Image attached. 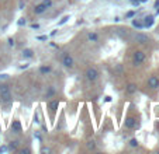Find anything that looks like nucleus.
Wrapping results in <instances>:
<instances>
[{"label":"nucleus","mask_w":159,"mask_h":154,"mask_svg":"<svg viewBox=\"0 0 159 154\" xmlns=\"http://www.w3.org/2000/svg\"><path fill=\"white\" fill-rule=\"evenodd\" d=\"M55 95V88L54 87H48V90H47V92H45V98H54Z\"/></svg>","instance_id":"nucleus-20"},{"label":"nucleus","mask_w":159,"mask_h":154,"mask_svg":"<svg viewBox=\"0 0 159 154\" xmlns=\"http://www.w3.org/2000/svg\"><path fill=\"white\" fill-rule=\"evenodd\" d=\"M25 7V3L24 2H20V3H18V10H23Z\"/></svg>","instance_id":"nucleus-35"},{"label":"nucleus","mask_w":159,"mask_h":154,"mask_svg":"<svg viewBox=\"0 0 159 154\" xmlns=\"http://www.w3.org/2000/svg\"><path fill=\"white\" fill-rule=\"evenodd\" d=\"M17 151H18V153H21V154H30L31 153V150L28 147H25V148H17Z\"/></svg>","instance_id":"nucleus-28"},{"label":"nucleus","mask_w":159,"mask_h":154,"mask_svg":"<svg viewBox=\"0 0 159 154\" xmlns=\"http://www.w3.org/2000/svg\"><path fill=\"white\" fill-rule=\"evenodd\" d=\"M87 42H90V44H96V42H99V34L96 32V31H89L87 32Z\"/></svg>","instance_id":"nucleus-13"},{"label":"nucleus","mask_w":159,"mask_h":154,"mask_svg":"<svg viewBox=\"0 0 159 154\" xmlns=\"http://www.w3.org/2000/svg\"><path fill=\"white\" fill-rule=\"evenodd\" d=\"M52 71V66L51 65H41L38 69V73L41 74V76H48L49 73Z\"/></svg>","instance_id":"nucleus-14"},{"label":"nucleus","mask_w":159,"mask_h":154,"mask_svg":"<svg viewBox=\"0 0 159 154\" xmlns=\"http://www.w3.org/2000/svg\"><path fill=\"white\" fill-rule=\"evenodd\" d=\"M61 63H62V66L65 69H73V66H75V59H73V56L69 52H65V53L62 55Z\"/></svg>","instance_id":"nucleus-4"},{"label":"nucleus","mask_w":159,"mask_h":154,"mask_svg":"<svg viewBox=\"0 0 159 154\" xmlns=\"http://www.w3.org/2000/svg\"><path fill=\"white\" fill-rule=\"evenodd\" d=\"M57 32H58V30L55 28V30H52V32L49 34V36H55V35H57Z\"/></svg>","instance_id":"nucleus-37"},{"label":"nucleus","mask_w":159,"mask_h":154,"mask_svg":"<svg viewBox=\"0 0 159 154\" xmlns=\"http://www.w3.org/2000/svg\"><path fill=\"white\" fill-rule=\"evenodd\" d=\"M129 4H131L132 7H139L141 6V3H139V0H128Z\"/></svg>","instance_id":"nucleus-27"},{"label":"nucleus","mask_w":159,"mask_h":154,"mask_svg":"<svg viewBox=\"0 0 159 154\" xmlns=\"http://www.w3.org/2000/svg\"><path fill=\"white\" fill-rule=\"evenodd\" d=\"M156 9H158V10H156V14H159V7H156Z\"/></svg>","instance_id":"nucleus-39"},{"label":"nucleus","mask_w":159,"mask_h":154,"mask_svg":"<svg viewBox=\"0 0 159 154\" xmlns=\"http://www.w3.org/2000/svg\"><path fill=\"white\" fill-rule=\"evenodd\" d=\"M128 146L131 148H137L139 146V142H138V139H135V137H131V139L128 140Z\"/></svg>","instance_id":"nucleus-19"},{"label":"nucleus","mask_w":159,"mask_h":154,"mask_svg":"<svg viewBox=\"0 0 159 154\" xmlns=\"http://www.w3.org/2000/svg\"><path fill=\"white\" fill-rule=\"evenodd\" d=\"M137 84H134V83H129L128 86L125 87V92L127 94H135V92H137Z\"/></svg>","instance_id":"nucleus-17"},{"label":"nucleus","mask_w":159,"mask_h":154,"mask_svg":"<svg viewBox=\"0 0 159 154\" xmlns=\"http://www.w3.org/2000/svg\"><path fill=\"white\" fill-rule=\"evenodd\" d=\"M132 39H134V42H137V44H139V45H145V44H148V41H149V36L144 32H137Z\"/></svg>","instance_id":"nucleus-6"},{"label":"nucleus","mask_w":159,"mask_h":154,"mask_svg":"<svg viewBox=\"0 0 159 154\" xmlns=\"http://www.w3.org/2000/svg\"><path fill=\"white\" fill-rule=\"evenodd\" d=\"M42 3L47 6V9H52V6H54V0H42Z\"/></svg>","instance_id":"nucleus-25"},{"label":"nucleus","mask_w":159,"mask_h":154,"mask_svg":"<svg viewBox=\"0 0 159 154\" xmlns=\"http://www.w3.org/2000/svg\"><path fill=\"white\" fill-rule=\"evenodd\" d=\"M11 129H13V132L14 130H17V132H20L21 130V125H20V122L18 121H14L11 123Z\"/></svg>","instance_id":"nucleus-21"},{"label":"nucleus","mask_w":159,"mask_h":154,"mask_svg":"<svg viewBox=\"0 0 159 154\" xmlns=\"http://www.w3.org/2000/svg\"><path fill=\"white\" fill-rule=\"evenodd\" d=\"M117 2H121V0H117Z\"/></svg>","instance_id":"nucleus-40"},{"label":"nucleus","mask_w":159,"mask_h":154,"mask_svg":"<svg viewBox=\"0 0 159 154\" xmlns=\"http://www.w3.org/2000/svg\"><path fill=\"white\" fill-rule=\"evenodd\" d=\"M114 71H116V73H121V71H123V66H121V65H117V66L114 67Z\"/></svg>","instance_id":"nucleus-33"},{"label":"nucleus","mask_w":159,"mask_h":154,"mask_svg":"<svg viewBox=\"0 0 159 154\" xmlns=\"http://www.w3.org/2000/svg\"><path fill=\"white\" fill-rule=\"evenodd\" d=\"M13 95L11 90H10L9 84L6 83H0V101L2 102H11Z\"/></svg>","instance_id":"nucleus-1"},{"label":"nucleus","mask_w":159,"mask_h":154,"mask_svg":"<svg viewBox=\"0 0 159 154\" xmlns=\"http://www.w3.org/2000/svg\"><path fill=\"white\" fill-rule=\"evenodd\" d=\"M86 148L89 151H94L97 148V143H96V140L94 139H89L86 142Z\"/></svg>","instance_id":"nucleus-15"},{"label":"nucleus","mask_w":159,"mask_h":154,"mask_svg":"<svg viewBox=\"0 0 159 154\" xmlns=\"http://www.w3.org/2000/svg\"><path fill=\"white\" fill-rule=\"evenodd\" d=\"M9 151V146L7 144H2L0 146V153H7Z\"/></svg>","instance_id":"nucleus-30"},{"label":"nucleus","mask_w":159,"mask_h":154,"mask_svg":"<svg viewBox=\"0 0 159 154\" xmlns=\"http://www.w3.org/2000/svg\"><path fill=\"white\" fill-rule=\"evenodd\" d=\"M59 100L58 98H52V100H49L48 102H47V107H48V109L51 111L52 113H55L58 111V108H59Z\"/></svg>","instance_id":"nucleus-9"},{"label":"nucleus","mask_w":159,"mask_h":154,"mask_svg":"<svg viewBox=\"0 0 159 154\" xmlns=\"http://www.w3.org/2000/svg\"><path fill=\"white\" fill-rule=\"evenodd\" d=\"M28 67H30V65H28V63H24L23 66H20V70H23V69H28Z\"/></svg>","instance_id":"nucleus-36"},{"label":"nucleus","mask_w":159,"mask_h":154,"mask_svg":"<svg viewBox=\"0 0 159 154\" xmlns=\"http://www.w3.org/2000/svg\"><path fill=\"white\" fill-rule=\"evenodd\" d=\"M70 18H72V15H70V14H65V15H62V17L59 18V21L57 23V27H62V25H65V24L68 23V21H69Z\"/></svg>","instance_id":"nucleus-16"},{"label":"nucleus","mask_w":159,"mask_h":154,"mask_svg":"<svg viewBox=\"0 0 159 154\" xmlns=\"http://www.w3.org/2000/svg\"><path fill=\"white\" fill-rule=\"evenodd\" d=\"M48 38H49L48 35H37L35 36L37 41H41V42H47V41H48Z\"/></svg>","instance_id":"nucleus-26"},{"label":"nucleus","mask_w":159,"mask_h":154,"mask_svg":"<svg viewBox=\"0 0 159 154\" xmlns=\"http://www.w3.org/2000/svg\"><path fill=\"white\" fill-rule=\"evenodd\" d=\"M47 6H45L42 2H39V3H37V4H34V7H33V13L35 15H42L44 13H47Z\"/></svg>","instance_id":"nucleus-8"},{"label":"nucleus","mask_w":159,"mask_h":154,"mask_svg":"<svg viewBox=\"0 0 159 154\" xmlns=\"http://www.w3.org/2000/svg\"><path fill=\"white\" fill-rule=\"evenodd\" d=\"M148 2H149V0H139V3L141 4H145V3H148Z\"/></svg>","instance_id":"nucleus-38"},{"label":"nucleus","mask_w":159,"mask_h":154,"mask_svg":"<svg viewBox=\"0 0 159 154\" xmlns=\"http://www.w3.org/2000/svg\"><path fill=\"white\" fill-rule=\"evenodd\" d=\"M10 77V74H7V73H2L0 74V81H3V80H7Z\"/></svg>","instance_id":"nucleus-31"},{"label":"nucleus","mask_w":159,"mask_h":154,"mask_svg":"<svg viewBox=\"0 0 159 154\" xmlns=\"http://www.w3.org/2000/svg\"><path fill=\"white\" fill-rule=\"evenodd\" d=\"M25 24H27V18H25V17H20V18H18V21H17L18 27H24Z\"/></svg>","instance_id":"nucleus-23"},{"label":"nucleus","mask_w":159,"mask_h":154,"mask_svg":"<svg viewBox=\"0 0 159 154\" xmlns=\"http://www.w3.org/2000/svg\"><path fill=\"white\" fill-rule=\"evenodd\" d=\"M145 59H147V55L144 50H135L132 53V65L134 66H141L145 62Z\"/></svg>","instance_id":"nucleus-3"},{"label":"nucleus","mask_w":159,"mask_h":154,"mask_svg":"<svg viewBox=\"0 0 159 154\" xmlns=\"http://www.w3.org/2000/svg\"><path fill=\"white\" fill-rule=\"evenodd\" d=\"M30 28H31V30H35V31H38L39 28H41V25H39L38 23H33V24H30Z\"/></svg>","instance_id":"nucleus-29"},{"label":"nucleus","mask_w":159,"mask_h":154,"mask_svg":"<svg viewBox=\"0 0 159 154\" xmlns=\"http://www.w3.org/2000/svg\"><path fill=\"white\" fill-rule=\"evenodd\" d=\"M147 84L151 90H158L159 88V77L158 76H151L149 79H148Z\"/></svg>","instance_id":"nucleus-11"},{"label":"nucleus","mask_w":159,"mask_h":154,"mask_svg":"<svg viewBox=\"0 0 159 154\" xmlns=\"http://www.w3.org/2000/svg\"><path fill=\"white\" fill-rule=\"evenodd\" d=\"M142 23H144V30H149L155 24V15L153 14H145L142 17Z\"/></svg>","instance_id":"nucleus-5"},{"label":"nucleus","mask_w":159,"mask_h":154,"mask_svg":"<svg viewBox=\"0 0 159 154\" xmlns=\"http://www.w3.org/2000/svg\"><path fill=\"white\" fill-rule=\"evenodd\" d=\"M135 15H137V10H131V11H128L125 14V18L127 20H131V18H134Z\"/></svg>","instance_id":"nucleus-24"},{"label":"nucleus","mask_w":159,"mask_h":154,"mask_svg":"<svg viewBox=\"0 0 159 154\" xmlns=\"http://www.w3.org/2000/svg\"><path fill=\"white\" fill-rule=\"evenodd\" d=\"M138 122H137V119L132 118V116H128V118L124 121V127L125 129H135V127H138Z\"/></svg>","instance_id":"nucleus-10"},{"label":"nucleus","mask_w":159,"mask_h":154,"mask_svg":"<svg viewBox=\"0 0 159 154\" xmlns=\"http://www.w3.org/2000/svg\"><path fill=\"white\" fill-rule=\"evenodd\" d=\"M111 101H113V97H111V95H106L104 97V102H111Z\"/></svg>","instance_id":"nucleus-34"},{"label":"nucleus","mask_w":159,"mask_h":154,"mask_svg":"<svg viewBox=\"0 0 159 154\" xmlns=\"http://www.w3.org/2000/svg\"><path fill=\"white\" fill-rule=\"evenodd\" d=\"M39 153H42V154H45V153H51V148H49V147H41Z\"/></svg>","instance_id":"nucleus-32"},{"label":"nucleus","mask_w":159,"mask_h":154,"mask_svg":"<svg viewBox=\"0 0 159 154\" xmlns=\"http://www.w3.org/2000/svg\"><path fill=\"white\" fill-rule=\"evenodd\" d=\"M158 153H159V151H158Z\"/></svg>","instance_id":"nucleus-41"},{"label":"nucleus","mask_w":159,"mask_h":154,"mask_svg":"<svg viewBox=\"0 0 159 154\" xmlns=\"http://www.w3.org/2000/svg\"><path fill=\"white\" fill-rule=\"evenodd\" d=\"M9 146V150H13V151H17V148H18V146H20V140H11L10 142V144H7Z\"/></svg>","instance_id":"nucleus-18"},{"label":"nucleus","mask_w":159,"mask_h":154,"mask_svg":"<svg viewBox=\"0 0 159 154\" xmlns=\"http://www.w3.org/2000/svg\"><path fill=\"white\" fill-rule=\"evenodd\" d=\"M7 45H9L11 49H14L16 45H17V44H16V39L13 38V36H9V38H7Z\"/></svg>","instance_id":"nucleus-22"},{"label":"nucleus","mask_w":159,"mask_h":154,"mask_svg":"<svg viewBox=\"0 0 159 154\" xmlns=\"http://www.w3.org/2000/svg\"><path fill=\"white\" fill-rule=\"evenodd\" d=\"M35 52H34L33 48H24V49L21 50V59L23 60H31L34 59V56H35Z\"/></svg>","instance_id":"nucleus-7"},{"label":"nucleus","mask_w":159,"mask_h":154,"mask_svg":"<svg viewBox=\"0 0 159 154\" xmlns=\"http://www.w3.org/2000/svg\"><path fill=\"white\" fill-rule=\"evenodd\" d=\"M131 25L132 28H135L137 31L144 30V23H142V18H131Z\"/></svg>","instance_id":"nucleus-12"},{"label":"nucleus","mask_w":159,"mask_h":154,"mask_svg":"<svg viewBox=\"0 0 159 154\" xmlns=\"http://www.w3.org/2000/svg\"><path fill=\"white\" fill-rule=\"evenodd\" d=\"M84 77H86V80L89 81V83H96V81L99 80L100 73L94 66H90V67H87L86 71H84Z\"/></svg>","instance_id":"nucleus-2"}]
</instances>
